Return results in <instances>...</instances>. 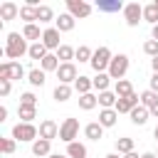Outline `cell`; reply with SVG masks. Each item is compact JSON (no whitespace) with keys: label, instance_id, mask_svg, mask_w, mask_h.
Masks as SVG:
<instances>
[{"label":"cell","instance_id":"5bb4252c","mask_svg":"<svg viewBox=\"0 0 158 158\" xmlns=\"http://www.w3.org/2000/svg\"><path fill=\"white\" fill-rule=\"evenodd\" d=\"M84 136H86L89 141H99V138H104V126H101L99 121H91V123L84 126Z\"/></svg>","mask_w":158,"mask_h":158},{"label":"cell","instance_id":"4316f807","mask_svg":"<svg viewBox=\"0 0 158 158\" xmlns=\"http://www.w3.org/2000/svg\"><path fill=\"white\" fill-rule=\"evenodd\" d=\"M74 89L79 91V96H81V94H91V89H94V81H91L89 77H81V74H79V79L74 81Z\"/></svg>","mask_w":158,"mask_h":158},{"label":"cell","instance_id":"7c38bea8","mask_svg":"<svg viewBox=\"0 0 158 158\" xmlns=\"http://www.w3.org/2000/svg\"><path fill=\"white\" fill-rule=\"evenodd\" d=\"M57 136H59V126H57L52 118H44V121L40 123V138L52 141V138H57Z\"/></svg>","mask_w":158,"mask_h":158},{"label":"cell","instance_id":"1f68e13d","mask_svg":"<svg viewBox=\"0 0 158 158\" xmlns=\"http://www.w3.org/2000/svg\"><path fill=\"white\" fill-rule=\"evenodd\" d=\"M133 151V138H128V136H123V138H116V153H131Z\"/></svg>","mask_w":158,"mask_h":158},{"label":"cell","instance_id":"681fc988","mask_svg":"<svg viewBox=\"0 0 158 158\" xmlns=\"http://www.w3.org/2000/svg\"><path fill=\"white\" fill-rule=\"evenodd\" d=\"M141 158H158V153H143Z\"/></svg>","mask_w":158,"mask_h":158},{"label":"cell","instance_id":"836d02e7","mask_svg":"<svg viewBox=\"0 0 158 158\" xmlns=\"http://www.w3.org/2000/svg\"><path fill=\"white\" fill-rule=\"evenodd\" d=\"M143 20H146V22H151V25H158V7H156L153 2L143 7Z\"/></svg>","mask_w":158,"mask_h":158},{"label":"cell","instance_id":"60d3db41","mask_svg":"<svg viewBox=\"0 0 158 158\" xmlns=\"http://www.w3.org/2000/svg\"><path fill=\"white\" fill-rule=\"evenodd\" d=\"M20 104H27V106H35V104H37V96H35L32 91H25V94L20 96Z\"/></svg>","mask_w":158,"mask_h":158},{"label":"cell","instance_id":"277c9868","mask_svg":"<svg viewBox=\"0 0 158 158\" xmlns=\"http://www.w3.org/2000/svg\"><path fill=\"white\" fill-rule=\"evenodd\" d=\"M106 72H109V77L116 79V81L123 79V74L128 72V57H126V54H116V57L111 59V64H109Z\"/></svg>","mask_w":158,"mask_h":158},{"label":"cell","instance_id":"9c48e42d","mask_svg":"<svg viewBox=\"0 0 158 158\" xmlns=\"http://www.w3.org/2000/svg\"><path fill=\"white\" fill-rule=\"evenodd\" d=\"M57 79H59V84H72V81H77V79H79V74H77L74 62L59 64V69H57Z\"/></svg>","mask_w":158,"mask_h":158},{"label":"cell","instance_id":"cb8c5ba5","mask_svg":"<svg viewBox=\"0 0 158 158\" xmlns=\"http://www.w3.org/2000/svg\"><path fill=\"white\" fill-rule=\"evenodd\" d=\"M20 20H25V25H35V20H37V7L22 5V7H20Z\"/></svg>","mask_w":158,"mask_h":158},{"label":"cell","instance_id":"d6a6232c","mask_svg":"<svg viewBox=\"0 0 158 158\" xmlns=\"http://www.w3.org/2000/svg\"><path fill=\"white\" fill-rule=\"evenodd\" d=\"M44 74H47V72H42V69H30L27 81H30L32 86H42V84H44Z\"/></svg>","mask_w":158,"mask_h":158},{"label":"cell","instance_id":"e0dca14e","mask_svg":"<svg viewBox=\"0 0 158 158\" xmlns=\"http://www.w3.org/2000/svg\"><path fill=\"white\" fill-rule=\"evenodd\" d=\"M128 116H131V123H136V126H143V123L148 121L151 111H148L146 106H136V109H133V111H131Z\"/></svg>","mask_w":158,"mask_h":158},{"label":"cell","instance_id":"44dd1931","mask_svg":"<svg viewBox=\"0 0 158 158\" xmlns=\"http://www.w3.org/2000/svg\"><path fill=\"white\" fill-rule=\"evenodd\" d=\"M17 116H20L22 123H32V118L37 116V109L35 106H27V104H20L17 106Z\"/></svg>","mask_w":158,"mask_h":158},{"label":"cell","instance_id":"d590c367","mask_svg":"<svg viewBox=\"0 0 158 158\" xmlns=\"http://www.w3.org/2000/svg\"><path fill=\"white\" fill-rule=\"evenodd\" d=\"M22 37H25V40H35V42H42V40H40L42 35H40V27H37V25H25Z\"/></svg>","mask_w":158,"mask_h":158},{"label":"cell","instance_id":"5b68a950","mask_svg":"<svg viewBox=\"0 0 158 158\" xmlns=\"http://www.w3.org/2000/svg\"><path fill=\"white\" fill-rule=\"evenodd\" d=\"M123 17H126V25H128V27H136V25L143 20V5L128 2V5L123 7Z\"/></svg>","mask_w":158,"mask_h":158},{"label":"cell","instance_id":"3957f363","mask_svg":"<svg viewBox=\"0 0 158 158\" xmlns=\"http://www.w3.org/2000/svg\"><path fill=\"white\" fill-rule=\"evenodd\" d=\"M37 136H40V128L35 126V123H15L12 126V138L15 141H37Z\"/></svg>","mask_w":158,"mask_h":158},{"label":"cell","instance_id":"7bdbcfd3","mask_svg":"<svg viewBox=\"0 0 158 158\" xmlns=\"http://www.w3.org/2000/svg\"><path fill=\"white\" fill-rule=\"evenodd\" d=\"M151 91H156V94H158V74H153V77H151Z\"/></svg>","mask_w":158,"mask_h":158},{"label":"cell","instance_id":"30bf717a","mask_svg":"<svg viewBox=\"0 0 158 158\" xmlns=\"http://www.w3.org/2000/svg\"><path fill=\"white\" fill-rule=\"evenodd\" d=\"M138 101H141V94H128V96H118V101H116V111L118 114H131L136 106H138Z\"/></svg>","mask_w":158,"mask_h":158},{"label":"cell","instance_id":"7dc6e473","mask_svg":"<svg viewBox=\"0 0 158 158\" xmlns=\"http://www.w3.org/2000/svg\"><path fill=\"white\" fill-rule=\"evenodd\" d=\"M148 111H151V116H158V104H153V106H151Z\"/></svg>","mask_w":158,"mask_h":158},{"label":"cell","instance_id":"ba28073f","mask_svg":"<svg viewBox=\"0 0 158 158\" xmlns=\"http://www.w3.org/2000/svg\"><path fill=\"white\" fill-rule=\"evenodd\" d=\"M67 10L69 15L77 20V17H89L91 15V5L84 2V0H67Z\"/></svg>","mask_w":158,"mask_h":158},{"label":"cell","instance_id":"603a6c76","mask_svg":"<svg viewBox=\"0 0 158 158\" xmlns=\"http://www.w3.org/2000/svg\"><path fill=\"white\" fill-rule=\"evenodd\" d=\"M67 156L69 158H86V146L79 141H72V143H67Z\"/></svg>","mask_w":158,"mask_h":158},{"label":"cell","instance_id":"ee69618b","mask_svg":"<svg viewBox=\"0 0 158 158\" xmlns=\"http://www.w3.org/2000/svg\"><path fill=\"white\" fill-rule=\"evenodd\" d=\"M151 67H153V74H158V57L151 59Z\"/></svg>","mask_w":158,"mask_h":158},{"label":"cell","instance_id":"f907efd6","mask_svg":"<svg viewBox=\"0 0 158 158\" xmlns=\"http://www.w3.org/2000/svg\"><path fill=\"white\" fill-rule=\"evenodd\" d=\"M47 158H69V156H59V153H52V156H47Z\"/></svg>","mask_w":158,"mask_h":158},{"label":"cell","instance_id":"f546056e","mask_svg":"<svg viewBox=\"0 0 158 158\" xmlns=\"http://www.w3.org/2000/svg\"><path fill=\"white\" fill-rule=\"evenodd\" d=\"M69 96H72V86L69 84H57L54 86V99L57 101H69Z\"/></svg>","mask_w":158,"mask_h":158},{"label":"cell","instance_id":"db71d44e","mask_svg":"<svg viewBox=\"0 0 158 158\" xmlns=\"http://www.w3.org/2000/svg\"><path fill=\"white\" fill-rule=\"evenodd\" d=\"M153 5H156V7H158V0H156V2H153Z\"/></svg>","mask_w":158,"mask_h":158},{"label":"cell","instance_id":"4dcf8cb0","mask_svg":"<svg viewBox=\"0 0 158 158\" xmlns=\"http://www.w3.org/2000/svg\"><path fill=\"white\" fill-rule=\"evenodd\" d=\"M96 104H99V96H94V94H81V96H79V106H81L84 111H91Z\"/></svg>","mask_w":158,"mask_h":158},{"label":"cell","instance_id":"74e56055","mask_svg":"<svg viewBox=\"0 0 158 158\" xmlns=\"http://www.w3.org/2000/svg\"><path fill=\"white\" fill-rule=\"evenodd\" d=\"M91 57H94V52H91L86 44H79V47H77V57H74V59H79V62H91Z\"/></svg>","mask_w":158,"mask_h":158},{"label":"cell","instance_id":"b9f144b4","mask_svg":"<svg viewBox=\"0 0 158 158\" xmlns=\"http://www.w3.org/2000/svg\"><path fill=\"white\" fill-rule=\"evenodd\" d=\"M10 89H12L10 79H0V96H7V94H10Z\"/></svg>","mask_w":158,"mask_h":158},{"label":"cell","instance_id":"c3c4849f","mask_svg":"<svg viewBox=\"0 0 158 158\" xmlns=\"http://www.w3.org/2000/svg\"><path fill=\"white\" fill-rule=\"evenodd\" d=\"M123 158H141V156H138V153H133V151H131V153H126V156H123Z\"/></svg>","mask_w":158,"mask_h":158},{"label":"cell","instance_id":"f6af8a7d","mask_svg":"<svg viewBox=\"0 0 158 158\" xmlns=\"http://www.w3.org/2000/svg\"><path fill=\"white\" fill-rule=\"evenodd\" d=\"M151 40L158 42V25H153V30H151Z\"/></svg>","mask_w":158,"mask_h":158},{"label":"cell","instance_id":"8d00e7d4","mask_svg":"<svg viewBox=\"0 0 158 158\" xmlns=\"http://www.w3.org/2000/svg\"><path fill=\"white\" fill-rule=\"evenodd\" d=\"M153 104H158V94H156V91H151V89H148V91H143V94H141V106L151 109Z\"/></svg>","mask_w":158,"mask_h":158},{"label":"cell","instance_id":"8fae6325","mask_svg":"<svg viewBox=\"0 0 158 158\" xmlns=\"http://www.w3.org/2000/svg\"><path fill=\"white\" fill-rule=\"evenodd\" d=\"M42 44L47 47V52L49 49H59L62 44H59V30L57 27H47L44 32H42Z\"/></svg>","mask_w":158,"mask_h":158},{"label":"cell","instance_id":"816d5d0a","mask_svg":"<svg viewBox=\"0 0 158 158\" xmlns=\"http://www.w3.org/2000/svg\"><path fill=\"white\" fill-rule=\"evenodd\" d=\"M104 158H121L118 153H109V156H104Z\"/></svg>","mask_w":158,"mask_h":158},{"label":"cell","instance_id":"6da1fadb","mask_svg":"<svg viewBox=\"0 0 158 158\" xmlns=\"http://www.w3.org/2000/svg\"><path fill=\"white\" fill-rule=\"evenodd\" d=\"M30 52V47H27V40L20 35V32H10L7 35V44H5V49H2V54L5 57H10V59H20L22 54H27Z\"/></svg>","mask_w":158,"mask_h":158},{"label":"cell","instance_id":"8992f818","mask_svg":"<svg viewBox=\"0 0 158 158\" xmlns=\"http://www.w3.org/2000/svg\"><path fill=\"white\" fill-rule=\"evenodd\" d=\"M25 77V69H22V64L20 62H5V64H0V79H22Z\"/></svg>","mask_w":158,"mask_h":158},{"label":"cell","instance_id":"9a60e30c","mask_svg":"<svg viewBox=\"0 0 158 158\" xmlns=\"http://www.w3.org/2000/svg\"><path fill=\"white\" fill-rule=\"evenodd\" d=\"M96 7H99V12H118L126 5L121 0H96Z\"/></svg>","mask_w":158,"mask_h":158},{"label":"cell","instance_id":"7402d4cb","mask_svg":"<svg viewBox=\"0 0 158 158\" xmlns=\"http://www.w3.org/2000/svg\"><path fill=\"white\" fill-rule=\"evenodd\" d=\"M49 148H52V141H44V138H37V141L32 143V153H35L37 158H42V156H52Z\"/></svg>","mask_w":158,"mask_h":158},{"label":"cell","instance_id":"f35d334b","mask_svg":"<svg viewBox=\"0 0 158 158\" xmlns=\"http://www.w3.org/2000/svg\"><path fill=\"white\" fill-rule=\"evenodd\" d=\"M15 148H17V141H15V138H2V141H0V151H2L5 156L15 153Z\"/></svg>","mask_w":158,"mask_h":158},{"label":"cell","instance_id":"d4e9b609","mask_svg":"<svg viewBox=\"0 0 158 158\" xmlns=\"http://www.w3.org/2000/svg\"><path fill=\"white\" fill-rule=\"evenodd\" d=\"M27 54H30V59H40V62H42V59H44V57H47L49 52H47V47H44L42 42H32V44H30V52H27Z\"/></svg>","mask_w":158,"mask_h":158},{"label":"cell","instance_id":"ac0fdd59","mask_svg":"<svg viewBox=\"0 0 158 158\" xmlns=\"http://www.w3.org/2000/svg\"><path fill=\"white\" fill-rule=\"evenodd\" d=\"M54 22H57V30H59V32H72V30H74V17H72L69 12H62Z\"/></svg>","mask_w":158,"mask_h":158},{"label":"cell","instance_id":"4fadbf2b","mask_svg":"<svg viewBox=\"0 0 158 158\" xmlns=\"http://www.w3.org/2000/svg\"><path fill=\"white\" fill-rule=\"evenodd\" d=\"M116 118H118V111H116V109H101V111H99V123H101L104 128H111V126L116 123Z\"/></svg>","mask_w":158,"mask_h":158},{"label":"cell","instance_id":"d6986e66","mask_svg":"<svg viewBox=\"0 0 158 158\" xmlns=\"http://www.w3.org/2000/svg\"><path fill=\"white\" fill-rule=\"evenodd\" d=\"M59 64H62V62H59V57L49 52V54L40 62V69H42V72H57V69H59Z\"/></svg>","mask_w":158,"mask_h":158},{"label":"cell","instance_id":"484cf974","mask_svg":"<svg viewBox=\"0 0 158 158\" xmlns=\"http://www.w3.org/2000/svg\"><path fill=\"white\" fill-rule=\"evenodd\" d=\"M91 81H94V89L101 94V91H109V81H111V77H109V72H101V74H96Z\"/></svg>","mask_w":158,"mask_h":158},{"label":"cell","instance_id":"e575fe53","mask_svg":"<svg viewBox=\"0 0 158 158\" xmlns=\"http://www.w3.org/2000/svg\"><path fill=\"white\" fill-rule=\"evenodd\" d=\"M37 20H40V22H52V20H54L52 7H49V5H40V7H37Z\"/></svg>","mask_w":158,"mask_h":158},{"label":"cell","instance_id":"2e32d148","mask_svg":"<svg viewBox=\"0 0 158 158\" xmlns=\"http://www.w3.org/2000/svg\"><path fill=\"white\" fill-rule=\"evenodd\" d=\"M17 15H20V7H17L15 2H2V5H0V20H2V22L15 20Z\"/></svg>","mask_w":158,"mask_h":158},{"label":"cell","instance_id":"83f0119b","mask_svg":"<svg viewBox=\"0 0 158 158\" xmlns=\"http://www.w3.org/2000/svg\"><path fill=\"white\" fill-rule=\"evenodd\" d=\"M57 57L62 59V64H67V62H72V59L77 57V49H74V47H69V44H62V47L57 49Z\"/></svg>","mask_w":158,"mask_h":158},{"label":"cell","instance_id":"f1b7e54d","mask_svg":"<svg viewBox=\"0 0 158 158\" xmlns=\"http://www.w3.org/2000/svg\"><path fill=\"white\" fill-rule=\"evenodd\" d=\"M114 91H116V96H128V94H133V86H131L128 79H118L116 86H114Z\"/></svg>","mask_w":158,"mask_h":158},{"label":"cell","instance_id":"ffe728a7","mask_svg":"<svg viewBox=\"0 0 158 158\" xmlns=\"http://www.w3.org/2000/svg\"><path fill=\"white\" fill-rule=\"evenodd\" d=\"M116 101H118L116 91H101L99 94V106L101 109H116Z\"/></svg>","mask_w":158,"mask_h":158},{"label":"cell","instance_id":"52a82bcc","mask_svg":"<svg viewBox=\"0 0 158 158\" xmlns=\"http://www.w3.org/2000/svg\"><path fill=\"white\" fill-rule=\"evenodd\" d=\"M77 133H79V121L77 118H64V123L59 126V138L64 143H72L77 138Z\"/></svg>","mask_w":158,"mask_h":158},{"label":"cell","instance_id":"f5cc1de1","mask_svg":"<svg viewBox=\"0 0 158 158\" xmlns=\"http://www.w3.org/2000/svg\"><path fill=\"white\" fill-rule=\"evenodd\" d=\"M153 138H156V141H158V126H156V128H153Z\"/></svg>","mask_w":158,"mask_h":158},{"label":"cell","instance_id":"7a4b0ae2","mask_svg":"<svg viewBox=\"0 0 158 158\" xmlns=\"http://www.w3.org/2000/svg\"><path fill=\"white\" fill-rule=\"evenodd\" d=\"M111 59H114V54H111V49L109 47H99V49H94V57H91V69L96 72V74H101L104 69H109V64H111Z\"/></svg>","mask_w":158,"mask_h":158},{"label":"cell","instance_id":"bcb514c9","mask_svg":"<svg viewBox=\"0 0 158 158\" xmlns=\"http://www.w3.org/2000/svg\"><path fill=\"white\" fill-rule=\"evenodd\" d=\"M5 118H7V109H5V106H0V121H5Z\"/></svg>","mask_w":158,"mask_h":158},{"label":"cell","instance_id":"ab89813d","mask_svg":"<svg viewBox=\"0 0 158 158\" xmlns=\"http://www.w3.org/2000/svg\"><path fill=\"white\" fill-rule=\"evenodd\" d=\"M143 52H146L148 57H158V42H156V40H146Z\"/></svg>","mask_w":158,"mask_h":158}]
</instances>
